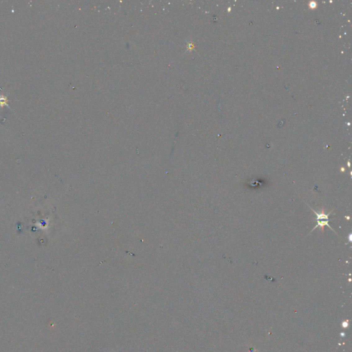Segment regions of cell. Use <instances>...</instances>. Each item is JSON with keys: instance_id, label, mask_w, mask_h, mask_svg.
Here are the masks:
<instances>
[{"instance_id": "cell-1", "label": "cell", "mask_w": 352, "mask_h": 352, "mask_svg": "<svg viewBox=\"0 0 352 352\" xmlns=\"http://www.w3.org/2000/svg\"><path fill=\"white\" fill-rule=\"evenodd\" d=\"M309 208H310V209H311V210L313 211V213H314L315 215H316V217H317V219H317V225H316V226L314 227V228H313V229L312 230L311 232H312L314 230H315V229L317 228L318 227H319L320 228H321L322 231H323V228H324V227H325V226H328L329 228H330L332 230H333V231H334V232H336L335 230H334V229H333V228H332L331 226L329 225V215H331L332 212L329 213L328 214H325V213L324 212V211H322V212H319V213H318V212H316V211L315 210H314V209H312V208H311L310 206H309Z\"/></svg>"}, {"instance_id": "cell-2", "label": "cell", "mask_w": 352, "mask_h": 352, "mask_svg": "<svg viewBox=\"0 0 352 352\" xmlns=\"http://www.w3.org/2000/svg\"><path fill=\"white\" fill-rule=\"evenodd\" d=\"M4 106H7L8 108H11L8 105L7 97L3 95H0V107H2Z\"/></svg>"}]
</instances>
